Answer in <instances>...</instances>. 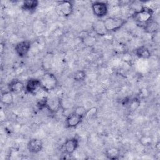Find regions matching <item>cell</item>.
<instances>
[{"label":"cell","mask_w":160,"mask_h":160,"mask_svg":"<svg viewBox=\"0 0 160 160\" xmlns=\"http://www.w3.org/2000/svg\"><path fill=\"white\" fill-rule=\"evenodd\" d=\"M42 89L46 92H49L54 90L58 84L56 76L52 72H47L42 75L39 79Z\"/></svg>","instance_id":"obj_1"},{"label":"cell","mask_w":160,"mask_h":160,"mask_svg":"<svg viewBox=\"0 0 160 160\" xmlns=\"http://www.w3.org/2000/svg\"><path fill=\"white\" fill-rule=\"evenodd\" d=\"M154 11L152 9L143 6L142 8L137 12H134L131 18L139 24L142 25V26L152 19Z\"/></svg>","instance_id":"obj_2"},{"label":"cell","mask_w":160,"mask_h":160,"mask_svg":"<svg viewBox=\"0 0 160 160\" xmlns=\"http://www.w3.org/2000/svg\"><path fill=\"white\" fill-rule=\"evenodd\" d=\"M103 21L106 31L112 32L121 28L126 23L127 20L122 17H108Z\"/></svg>","instance_id":"obj_3"},{"label":"cell","mask_w":160,"mask_h":160,"mask_svg":"<svg viewBox=\"0 0 160 160\" xmlns=\"http://www.w3.org/2000/svg\"><path fill=\"white\" fill-rule=\"evenodd\" d=\"M73 9L74 4L71 1H60L56 2L55 10L59 16H69L72 13Z\"/></svg>","instance_id":"obj_4"},{"label":"cell","mask_w":160,"mask_h":160,"mask_svg":"<svg viewBox=\"0 0 160 160\" xmlns=\"http://www.w3.org/2000/svg\"><path fill=\"white\" fill-rule=\"evenodd\" d=\"M93 14L98 18H102L108 14L109 6L107 2L94 1L91 4Z\"/></svg>","instance_id":"obj_5"},{"label":"cell","mask_w":160,"mask_h":160,"mask_svg":"<svg viewBox=\"0 0 160 160\" xmlns=\"http://www.w3.org/2000/svg\"><path fill=\"white\" fill-rule=\"evenodd\" d=\"M25 90L29 94L34 96L38 95L42 90L39 79H29L25 85Z\"/></svg>","instance_id":"obj_6"},{"label":"cell","mask_w":160,"mask_h":160,"mask_svg":"<svg viewBox=\"0 0 160 160\" xmlns=\"http://www.w3.org/2000/svg\"><path fill=\"white\" fill-rule=\"evenodd\" d=\"M31 43L29 41L24 40L18 42L14 47L16 54L20 58L25 57L30 51Z\"/></svg>","instance_id":"obj_7"},{"label":"cell","mask_w":160,"mask_h":160,"mask_svg":"<svg viewBox=\"0 0 160 160\" xmlns=\"http://www.w3.org/2000/svg\"><path fill=\"white\" fill-rule=\"evenodd\" d=\"M79 146V140L77 138H71L65 141L63 145L64 152L68 155L73 154Z\"/></svg>","instance_id":"obj_8"},{"label":"cell","mask_w":160,"mask_h":160,"mask_svg":"<svg viewBox=\"0 0 160 160\" xmlns=\"http://www.w3.org/2000/svg\"><path fill=\"white\" fill-rule=\"evenodd\" d=\"M43 148V142L42 140L38 138L30 139L27 144V149L31 153L36 154L42 151Z\"/></svg>","instance_id":"obj_9"},{"label":"cell","mask_w":160,"mask_h":160,"mask_svg":"<svg viewBox=\"0 0 160 160\" xmlns=\"http://www.w3.org/2000/svg\"><path fill=\"white\" fill-rule=\"evenodd\" d=\"M83 119V116L76 113L75 112H72L66 117V124L68 128H75L82 122Z\"/></svg>","instance_id":"obj_10"},{"label":"cell","mask_w":160,"mask_h":160,"mask_svg":"<svg viewBox=\"0 0 160 160\" xmlns=\"http://www.w3.org/2000/svg\"><path fill=\"white\" fill-rule=\"evenodd\" d=\"M8 89L12 93L19 94L25 90V84L21 81L14 79L8 84Z\"/></svg>","instance_id":"obj_11"},{"label":"cell","mask_w":160,"mask_h":160,"mask_svg":"<svg viewBox=\"0 0 160 160\" xmlns=\"http://www.w3.org/2000/svg\"><path fill=\"white\" fill-rule=\"evenodd\" d=\"M61 108V100L58 98H47L46 108L51 112H57Z\"/></svg>","instance_id":"obj_12"},{"label":"cell","mask_w":160,"mask_h":160,"mask_svg":"<svg viewBox=\"0 0 160 160\" xmlns=\"http://www.w3.org/2000/svg\"><path fill=\"white\" fill-rule=\"evenodd\" d=\"M94 32L99 36L105 35L108 31L106 29L104 21L102 19H99L94 21L92 26Z\"/></svg>","instance_id":"obj_13"},{"label":"cell","mask_w":160,"mask_h":160,"mask_svg":"<svg viewBox=\"0 0 160 160\" xmlns=\"http://www.w3.org/2000/svg\"><path fill=\"white\" fill-rule=\"evenodd\" d=\"M142 28H144V30L150 34H154L158 32H159V23L153 20L152 19L150 20L149 22L146 23Z\"/></svg>","instance_id":"obj_14"},{"label":"cell","mask_w":160,"mask_h":160,"mask_svg":"<svg viewBox=\"0 0 160 160\" xmlns=\"http://www.w3.org/2000/svg\"><path fill=\"white\" fill-rule=\"evenodd\" d=\"M135 54L137 57L141 59H149L151 56L149 49L145 46H141L136 49Z\"/></svg>","instance_id":"obj_15"},{"label":"cell","mask_w":160,"mask_h":160,"mask_svg":"<svg viewBox=\"0 0 160 160\" xmlns=\"http://www.w3.org/2000/svg\"><path fill=\"white\" fill-rule=\"evenodd\" d=\"M39 5V1L37 0H27L22 2V9L26 11L31 12L34 11Z\"/></svg>","instance_id":"obj_16"},{"label":"cell","mask_w":160,"mask_h":160,"mask_svg":"<svg viewBox=\"0 0 160 160\" xmlns=\"http://www.w3.org/2000/svg\"><path fill=\"white\" fill-rule=\"evenodd\" d=\"M12 94L13 93L9 91L2 92L1 96V102L6 106H10L14 102V96Z\"/></svg>","instance_id":"obj_17"},{"label":"cell","mask_w":160,"mask_h":160,"mask_svg":"<svg viewBox=\"0 0 160 160\" xmlns=\"http://www.w3.org/2000/svg\"><path fill=\"white\" fill-rule=\"evenodd\" d=\"M105 156L109 159H117L120 156V150L116 148H110L106 150Z\"/></svg>","instance_id":"obj_18"},{"label":"cell","mask_w":160,"mask_h":160,"mask_svg":"<svg viewBox=\"0 0 160 160\" xmlns=\"http://www.w3.org/2000/svg\"><path fill=\"white\" fill-rule=\"evenodd\" d=\"M141 101L139 98H134L130 99L128 105H129V109L131 111H135L140 106Z\"/></svg>","instance_id":"obj_19"},{"label":"cell","mask_w":160,"mask_h":160,"mask_svg":"<svg viewBox=\"0 0 160 160\" xmlns=\"http://www.w3.org/2000/svg\"><path fill=\"white\" fill-rule=\"evenodd\" d=\"M86 77V73L84 70H78L76 72H75L73 78L76 81L80 82L83 81Z\"/></svg>","instance_id":"obj_20"},{"label":"cell","mask_w":160,"mask_h":160,"mask_svg":"<svg viewBox=\"0 0 160 160\" xmlns=\"http://www.w3.org/2000/svg\"><path fill=\"white\" fill-rule=\"evenodd\" d=\"M139 141L141 142V144L142 146H150L152 143V139L150 136H142L140 139Z\"/></svg>","instance_id":"obj_21"},{"label":"cell","mask_w":160,"mask_h":160,"mask_svg":"<svg viewBox=\"0 0 160 160\" xmlns=\"http://www.w3.org/2000/svg\"><path fill=\"white\" fill-rule=\"evenodd\" d=\"M86 111H87V109L85 108V107H84L82 106H78L75 108L74 112H75L76 113L85 118V114H86Z\"/></svg>","instance_id":"obj_22"},{"label":"cell","mask_w":160,"mask_h":160,"mask_svg":"<svg viewBox=\"0 0 160 160\" xmlns=\"http://www.w3.org/2000/svg\"><path fill=\"white\" fill-rule=\"evenodd\" d=\"M98 112V109L96 107H92L91 108L89 109H87L86 114H85V117H89L91 118L94 116H95L97 114Z\"/></svg>","instance_id":"obj_23"},{"label":"cell","mask_w":160,"mask_h":160,"mask_svg":"<svg viewBox=\"0 0 160 160\" xmlns=\"http://www.w3.org/2000/svg\"><path fill=\"white\" fill-rule=\"evenodd\" d=\"M3 46H4V44L2 43H1V53L2 52L3 50L5 49V48H3Z\"/></svg>","instance_id":"obj_24"}]
</instances>
